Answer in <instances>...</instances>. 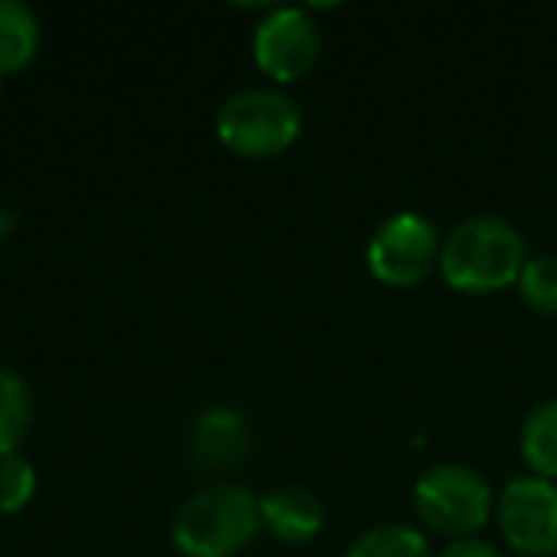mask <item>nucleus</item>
Here are the masks:
<instances>
[{
  "label": "nucleus",
  "instance_id": "15",
  "mask_svg": "<svg viewBox=\"0 0 557 557\" xmlns=\"http://www.w3.org/2000/svg\"><path fill=\"white\" fill-rule=\"evenodd\" d=\"M36 496V470L20 454H0V512L13 516Z\"/></svg>",
  "mask_w": 557,
  "mask_h": 557
},
{
  "label": "nucleus",
  "instance_id": "17",
  "mask_svg": "<svg viewBox=\"0 0 557 557\" xmlns=\"http://www.w3.org/2000/svg\"><path fill=\"white\" fill-rule=\"evenodd\" d=\"M0 98H3V75H0Z\"/></svg>",
  "mask_w": 557,
  "mask_h": 557
},
{
  "label": "nucleus",
  "instance_id": "14",
  "mask_svg": "<svg viewBox=\"0 0 557 557\" xmlns=\"http://www.w3.org/2000/svg\"><path fill=\"white\" fill-rule=\"evenodd\" d=\"M522 304L542 317H557V255H535L516 284Z\"/></svg>",
  "mask_w": 557,
  "mask_h": 557
},
{
  "label": "nucleus",
  "instance_id": "4",
  "mask_svg": "<svg viewBox=\"0 0 557 557\" xmlns=\"http://www.w3.org/2000/svg\"><path fill=\"white\" fill-rule=\"evenodd\" d=\"M418 519L444 539H476L496 516L490 483L463 463H437L414 483Z\"/></svg>",
  "mask_w": 557,
  "mask_h": 557
},
{
  "label": "nucleus",
  "instance_id": "5",
  "mask_svg": "<svg viewBox=\"0 0 557 557\" xmlns=\"http://www.w3.org/2000/svg\"><path fill=\"white\" fill-rule=\"evenodd\" d=\"M444 238L437 225L418 212H398L385 219L366 248L369 274L395 290H411L424 284L441 268Z\"/></svg>",
  "mask_w": 557,
  "mask_h": 557
},
{
  "label": "nucleus",
  "instance_id": "6",
  "mask_svg": "<svg viewBox=\"0 0 557 557\" xmlns=\"http://www.w3.org/2000/svg\"><path fill=\"white\" fill-rule=\"evenodd\" d=\"M323 49L320 26L304 7H274L268 10L251 36L255 65L281 85L300 82L310 75Z\"/></svg>",
  "mask_w": 557,
  "mask_h": 557
},
{
  "label": "nucleus",
  "instance_id": "16",
  "mask_svg": "<svg viewBox=\"0 0 557 557\" xmlns=\"http://www.w3.org/2000/svg\"><path fill=\"white\" fill-rule=\"evenodd\" d=\"M437 557H503V552L493 545V542H486V539H460V542H450L444 552Z\"/></svg>",
  "mask_w": 557,
  "mask_h": 557
},
{
  "label": "nucleus",
  "instance_id": "8",
  "mask_svg": "<svg viewBox=\"0 0 557 557\" xmlns=\"http://www.w3.org/2000/svg\"><path fill=\"white\" fill-rule=\"evenodd\" d=\"M258 506L261 525L284 545H310L326 525V509L320 496L304 486H277L264 493Z\"/></svg>",
  "mask_w": 557,
  "mask_h": 557
},
{
  "label": "nucleus",
  "instance_id": "12",
  "mask_svg": "<svg viewBox=\"0 0 557 557\" xmlns=\"http://www.w3.org/2000/svg\"><path fill=\"white\" fill-rule=\"evenodd\" d=\"M346 557H434V552L424 532L388 522V525H375L362 532Z\"/></svg>",
  "mask_w": 557,
  "mask_h": 557
},
{
  "label": "nucleus",
  "instance_id": "7",
  "mask_svg": "<svg viewBox=\"0 0 557 557\" xmlns=\"http://www.w3.org/2000/svg\"><path fill=\"white\" fill-rule=\"evenodd\" d=\"M496 522L516 555H557V483L532 473L516 476L496 496Z\"/></svg>",
  "mask_w": 557,
  "mask_h": 557
},
{
  "label": "nucleus",
  "instance_id": "3",
  "mask_svg": "<svg viewBox=\"0 0 557 557\" xmlns=\"http://www.w3.org/2000/svg\"><path fill=\"white\" fill-rule=\"evenodd\" d=\"M300 131V108L277 88L235 91L215 114V134L222 147L245 160H268L290 150Z\"/></svg>",
  "mask_w": 557,
  "mask_h": 557
},
{
  "label": "nucleus",
  "instance_id": "11",
  "mask_svg": "<svg viewBox=\"0 0 557 557\" xmlns=\"http://www.w3.org/2000/svg\"><path fill=\"white\" fill-rule=\"evenodd\" d=\"M519 450L532 476L557 483V398L532 408L519 434Z\"/></svg>",
  "mask_w": 557,
  "mask_h": 557
},
{
  "label": "nucleus",
  "instance_id": "1",
  "mask_svg": "<svg viewBox=\"0 0 557 557\" xmlns=\"http://www.w3.org/2000/svg\"><path fill=\"white\" fill-rule=\"evenodd\" d=\"M529 264V245L516 225L496 215H473L454 225L441 248V277L447 287L473 297L499 294L519 284Z\"/></svg>",
  "mask_w": 557,
  "mask_h": 557
},
{
  "label": "nucleus",
  "instance_id": "9",
  "mask_svg": "<svg viewBox=\"0 0 557 557\" xmlns=\"http://www.w3.org/2000/svg\"><path fill=\"white\" fill-rule=\"evenodd\" d=\"M248 447H251L248 421L232 408L202 411L189 431V450H193L196 463L212 467V470L242 463L248 457Z\"/></svg>",
  "mask_w": 557,
  "mask_h": 557
},
{
  "label": "nucleus",
  "instance_id": "13",
  "mask_svg": "<svg viewBox=\"0 0 557 557\" xmlns=\"http://www.w3.org/2000/svg\"><path fill=\"white\" fill-rule=\"evenodd\" d=\"M33 424V395L26 382L0 369V454H16Z\"/></svg>",
  "mask_w": 557,
  "mask_h": 557
},
{
  "label": "nucleus",
  "instance_id": "10",
  "mask_svg": "<svg viewBox=\"0 0 557 557\" xmlns=\"http://www.w3.org/2000/svg\"><path fill=\"white\" fill-rule=\"evenodd\" d=\"M39 49L36 13L23 0H0V75L20 72Z\"/></svg>",
  "mask_w": 557,
  "mask_h": 557
},
{
  "label": "nucleus",
  "instance_id": "2",
  "mask_svg": "<svg viewBox=\"0 0 557 557\" xmlns=\"http://www.w3.org/2000/svg\"><path fill=\"white\" fill-rule=\"evenodd\" d=\"M261 532L258 496L235 483L193 493L170 525L173 548L183 557H235Z\"/></svg>",
  "mask_w": 557,
  "mask_h": 557
}]
</instances>
